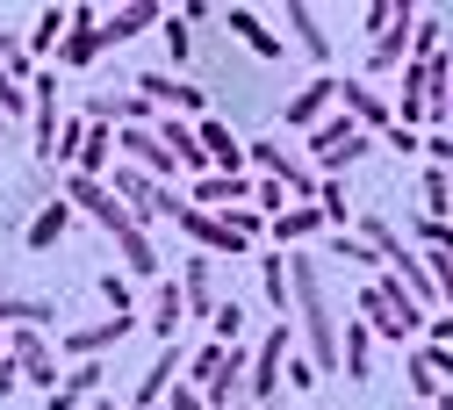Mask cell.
Here are the masks:
<instances>
[{"label":"cell","instance_id":"7a4b0ae2","mask_svg":"<svg viewBox=\"0 0 453 410\" xmlns=\"http://www.w3.org/2000/svg\"><path fill=\"white\" fill-rule=\"evenodd\" d=\"M245 345H202V353L188 360V389H202V403L209 410H231L238 396H245Z\"/></svg>","mask_w":453,"mask_h":410},{"label":"cell","instance_id":"60d3db41","mask_svg":"<svg viewBox=\"0 0 453 410\" xmlns=\"http://www.w3.org/2000/svg\"><path fill=\"white\" fill-rule=\"evenodd\" d=\"M360 22H367V36H381V29L395 22V0H367V8H360Z\"/></svg>","mask_w":453,"mask_h":410},{"label":"cell","instance_id":"7c38bea8","mask_svg":"<svg viewBox=\"0 0 453 410\" xmlns=\"http://www.w3.org/2000/svg\"><path fill=\"white\" fill-rule=\"evenodd\" d=\"M331 108H338V73H317V80H310L303 94H288V108H280V123H288V130H317Z\"/></svg>","mask_w":453,"mask_h":410},{"label":"cell","instance_id":"4316f807","mask_svg":"<svg viewBox=\"0 0 453 410\" xmlns=\"http://www.w3.org/2000/svg\"><path fill=\"white\" fill-rule=\"evenodd\" d=\"M259 288H266V303L280 324H296V296H288V252H266L259 259Z\"/></svg>","mask_w":453,"mask_h":410},{"label":"cell","instance_id":"ac0fdd59","mask_svg":"<svg viewBox=\"0 0 453 410\" xmlns=\"http://www.w3.org/2000/svg\"><path fill=\"white\" fill-rule=\"evenodd\" d=\"M288 36H296V50L310 58V66L331 73V36H324V15L310 8V0H288Z\"/></svg>","mask_w":453,"mask_h":410},{"label":"cell","instance_id":"c3c4849f","mask_svg":"<svg viewBox=\"0 0 453 410\" xmlns=\"http://www.w3.org/2000/svg\"><path fill=\"white\" fill-rule=\"evenodd\" d=\"M432 410H453V389H439V396H432Z\"/></svg>","mask_w":453,"mask_h":410},{"label":"cell","instance_id":"1f68e13d","mask_svg":"<svg viewBox=\"0 0 453 410\" xmlns=\"http://www.w3.org/2000/svg\"><path fill=\"white\" fill-rule=\"evenodd\" d=\"M317 209H324V230H346V216H353V202H346V188H338V181L317 188Z\"/></svg>","mask_w":453,"mask_h":410},{"label":"cell","instance_id":"816d5d0a","mask_svg":"<svg viewBox=\"0 0 453 410\" xmlns=\"http://www.w3.org/2000/svg\"><path fill=\"white\" fill-rule=\"evenodd\" d=\"M0 130H8V115H0Z\"/></svg>","mask_w":453,"mask_h":410},{"label":"cell","instance_id":"d6a6232c","mask_svg":"<svg viewBox=\"0 0 453 410\" xmlns=\"http://www.w3.org/2000/svg\"><path fill=\"white\" fill-rule=\"evenodd\" d=\"M158 36H165V58H173V66H180V58H188V50H195V29L180 22V8H173V15H165V22H158Z\"/></svg>","mask_w":453,"mask_h":410},{"label":"cell","instance_id":"30bf717a","mask_svg":"<svg viewBox=\"0 0 453 410\" xmlns=\"http://www.w3.org/2000/svg\"><path fill=\"white\" fill-rule=\"evenodd\" d=\"M173 223H180V238H195L209 259H216V252H231V259L245 252V238H238V230L223 223V216H209V209H195V202H180V209H173Z\"/></svg>","mask_w":453,"mask_h":410},{"label":"cell","instance_id":"f546056e","mask_svg":"<svg viewBox=\"0 0 453 410\" xmlns=\"http://www.w3.org/2000/svg\"><path fill=\"white\" fill-rule=\"evenodd\" d=\"M331 267H374V274H381L374 245H367V238H346V230H338V238H331Z\"/></svg>","mask_w":453,"mask_h":410},{"label":"cell","instance_id":"7bdbcfd3","mask_svg":"<svg viewBox=\"0 0 453 410\" xmlns=\"http://www.w3.org/2000/svg\"><path fill=\"white\" fill-rule=\"evenodd\" d=\"M158 410H209V403H202V389H188V382H173V389H165V403H158Z\"/></svg>","mask_w":453,"mask_h":410},{"label":"cell","instance_id":"f35d334b","mask_svg":"<svg viewBox=\"0 0 453 410\" xmlns=\"http://www.w3.org/2000/svg\"><path fill=\"white\" fill-rule=\"evenodd\" d=\"M418 360L432 367V382H439V389L453 382V345H418Z\"/></svg>","mask_w":453,"mask_h":410},{"label":"cell","instance_id":"ee69618b","mask_svg":"<svg viewBox=\"0 0 453 410\" xmlns=\"http://www.w3.org/2000/svg\"><path fill=\"white\" fill-rule=\"evenodd\" d=\"M425 345H453V310H439V317H425Z\"/></svg>","mask_w":453,"mask_h":410},{"label":"cell","instance_id":"cb8c5ba5","mask_svg":"<svg viewBox=\"0 0 453 410\" xmlns=\"http://www.w3.org/2000/svg\"><path fill=\"white\" fill-rule=\"evenodd\" d=\"M188 324V303H180V281H158V296H151V317H144V331L158 338V345H173V331Z\"/></svg>","mask_w":453,"mask_h":410},{"label":"cell","instance_id":"e575fe53","mask_svg":"<svg viewBox=\"0 0 453 410\" xmlns=\"http://www.w3.org/2000/svg\"><path fill=\"white\" fill-rule=\"evenodd\" d=\"M418 245L425 252H453V216H418Z\"/></svg>","mask_w":453,"mask_h":410},{"label":"cell","instance_id":"ba28073f","mask_svg":"<svg viewBox=\"0 0 453 410\" xmlns=\"http://www.w3.org/2000/svg\"><path fill=\"white\" fill-rule=\"evenodd\" d=\"M411 29H418V8H411V0H395V22L367 43V73H403L411 66Z\"/></svg>","mask_w":453,"mask_h":410},{"label":"cell","instance_id":"f6af8a7d","mask_svg":"<svg viewBox=\"0 0 453 410\" xmlns=\"http://www.w3.org/2000/svg\"><path fill=\"white\" fill-rule=\"evenodd\" d=\"M381 137H388V151H425V137H418V130H403V123H388Z\"/></svg>","mask_w":453,"mask_h":410},{"label":"cell","instance_id":"52a82bcc","mask_svg":"<svg viewBox=\"0 0 453 410\" xmlns=\"http://www.w3.org/2000/svg\"><path fill=\"white\" fill-rule=\"evenodd\" d=\"M65 15H73V29H65V43H58V66H65V73H87L94 58L108 50V43H101V8H94V0H73Z\"/></svg>","mask_w":453,"mask_h":410},{"label":"cell","instance_id":"d4e9b609","mask_svg":"<svg viewBox=\"0 0 453 410\" xmlns=\"http://www.w3.org/2000/svg\"><path fill=\"white\" fill-rule=\"evenodd\" d=\"M65 223H73V202L58 195V202H43V209L29 216V230H22V245H29V252H50V245L65 238Z\"/></svg>","mask_w":453,"mask_h":410},{"label":"cell","instance_id":"8d00e7d4","mask_svg":"<svg viewBox=\"0 0 453 410\" xmlns=\"http://www.w3.org/2000/svg\"><path fill=\"white\" fill-rule=\"evenodd\" d=\"M101 303L108 317H130V274H101Z\"/></svg>","mask_w":453,"mask_h":410},{"label":"cell","instance_id":"681fc988","mask_svg":"<svg viewBox=\"0 0 453 410\" xmlns=\"http://www.w3.org/2000/svg\"><path fill=\"white\" fill-rule=\"evenodd\" d=\"M0 360H8V338H0Z\"/></svg>","mask_w":453,"mask_h":410},{"label":"cell","instance_id":"f1b7e54d","mask_svg":"<svg viewBox=\"0 0 453 410\" xmlns=\"http://www.w3.org/2000/svg\"><path fill=\"white\" fill-rule=\"evenodd\" d=\"M418 202H425V216H453V181L439 166H425V181H418Z\"/></svg>","mask_w":453,"mask_h":410},{"label":"cell","instance_id":"6da1fadb","mask_svg":"<svg viewBox=\"0 0 453 410\" xmlns=\"http://www.w3.org/2000/svg\"><path fill=\"white\" fill-rule=\"evenodd\" d=\"M360 324H367L374 338H395V345H403V338H418V331H425V310H418L403 288H395V274L381 267V274L360 288Z\"/></svg>","mask_w":453,"mask_h":410},{"label":"cell","instance_id":"83f0119b","mask_svg":"<svg viewBox=\"0 0 453 410\" xmlns=\"http://www.w3.org/2000/svg\"><path fill=\"white\" fill-rule=\"evenodd\" d=\"M65 29H73V15H65V8H43V15L29 22V50H36V58H50V50L65 43Z\"/></svg>","mask_w":453,"mask_h":410},{"label":"cell","instance_id":"836d02e7","mask_svg":"<svg viewBox=\"0 0 453 410\" xmlns=\"http://www.w3.org/2000/svg\"><path fill=\"white\" fill-rule=\"evenodd\" d=\"M209 331H216V345H238V338H245V310H238V303H216Z\"/></svg>","mask_w":453,"mask_h":410},{"label":"cell","instance_id":"9a60e30c","mask_svg":"<svg viewBox=\"0 0 453 410\" xmlns=\"http://www.w3.org/2000/svg\"><path fill=\"white\" fill-rule=\"evenodd\" d=\"M188 202H195V209H209V216H223V209H245V202H252V173H202Z\"/></svg>","mask_w":453,"mask_h":410},{"label":"cell","instance_id":"7402d4cb","mask_svg":"<svg viewBox=\"0 0 453 410\" xmlns=\"http://www.w3.org/2000/svg\"><path fill=\"white\" fill-rule=\"evenodd\" d=\"M180 367H188V353H180V338H173V345H158V360H151V367H144V382H137V410H158Z\"/></svg>","mask_w":453,"mask_h":410},{"label":"cell","instance_id":"277c9868","mask_svg":"<svg viewBox=\"0 0 453 410\" xmlns=\"http://www.w3.org/2000/svg\"><path fill=\"white\" fill-rule=\"evenodd\" d=\"M245 159L259 166V181H280L296 202H317V188H324V173H317L303 151H280V137H259V144H245Z\"/></svg>","mask_w":453,"mask_h":410},{"label":"cell","instance_id":"7dc6e473","mask_svg":"<svg viewBox=\"0 0 453 410\" xmlns=\"http://www.w3.org/2000/svg\"><path fill=\"white\" fill-rule=\"evenodd\" d=\"M15 389H22V367H15V360H0V396H15Z\"/></svg>","mask_w":453,"mask_h":410},{"label":"cell","instance_id":"4fadbf2b","mask_svg":"<svg viewBox=\"0 0 453 410\" xmlns=\"http://www.w3.org/2000/svg\"><path fill=\"white\" fill-rule=\"evenodd\" d=\"M158 22H165V8H158V0H123V8H101V43L116 50V43H130V36L158 29Z\"/></svg>","mask_w":453,"mask_h":410},{"label":"cell","instance_id":"4dcf8cb0","mask_svg":"<svg viewBox=\"0 0 453 410\" xmlns=\"http://www.w3.org/2000/svg\"><path fill=\"white\" fill-rule=\"evenodd\" d=\"M101 382H108V375H101V360H73V375H65V382H58V389H65V396H73V403H87V396H94V389H101Z\"/></svg>","mask_w":453,"mask_h":410},{"label":"cell","instance_id":"3957f363","mask_svg":"<svg viewBox=\"0 0 453 410\" xmlns=\"http://www.w3.org/2000/svg\"><path fill=\"white\" fill-rule=\"evenodd\" d=\"M288 353H296V324H266V338L252 345V360H245V396L238 403H273L280 396V367H288Z\"/></svg>","mask_w":453,"mask_h":410},{"label":"cell","instance_id":"484cf974","mask_svg":"<svg viewBox=\"0 0 453 410\" xmlns=\"http://www.w3.org/2000/svg\"><path fill=\"white\" fill-rule=\"evenodd\" d=\"M0 324H29V331H50V324H58V310H50L43 296H15V288H0Z\"/></svg>","mask_w":453,"mask_h":410},{"label":"cell","instance_id":"44dd1931","mask_svg":"<svg viewBox=\"0 0 453 410\" xmlns=\"http://www.w3.org/2000/svg\"><path fill=\"white\" fill-rule=\"evenodd\" d=\"M338 375L346 382H367L374 375V331L353 317V324H338Z\"/></svg>","mask_w":453,"mask_h":410},{"label":"cell","instance_id":"b9f144b4","mask_svg":"<svg viewBox=\"0 0 453 410\" xmlns=\"http://www.w3.org/2000/svg\"><path fill=\"white\" fill-rule=\"evenodd\" d=\"M317 382V367L303 360V353H288V367H280V389H310Z\"/></svg>","mask_w":453,"mask_h":410},{"label":"cell","instance_id":"e0dca14e","mask_svg":"<svg viewBox=\"0 0 453 410\" xmlns=\"http://www.w3.org/2000/svg\"><path fill=\"white\" fill-rule=\"evenodd\" d=\"M180 303H188V317H202V324L216 317L223 296H216V259H209V252H195V259L180 267Z\"/></svg>","mask_w":453,"mask_h":410},{"label":"cell","instance_id":"8fae6325","mask_svg":"<svg viewBox=\"0 0 453 410\" xmlns=\"http://www.w3.org/2000/svg\"><path fill=\"white\" fill-rule=\"evenodd\" d=\"M338 115H346V123H360L367 137H381V130L395 123V108H388V94H374L367 80H338Z\"/></svg>","mask_w":453,"mask_h":410},{"label":"cell","instance_id":"9c48e42d","mask_svg":"<svg viewBox=\"0 0 453 410\" xmlns=\"http://www.w3.org/2000/svg\"><path fill=\"white\" fill-rule=\"evenodd\" d=\"M8 360H15V367H22V382H36L43 396L65 382V375H58V360H50V338H43V331H29V324H22V331H8Z\"/></svg>","mask_w":453,"mask_h":410},{"label":"cell","instance_id":"8992f818","mask_svg":"<svg viewBox=\"0 0 453 410\" xmlns=\"http://www.w3.org/2000/svg\"><path fill=\"white\" fill-rule=\"evenodd\" d=\"M310 151H317V166H324V173H346L353 159H367V151H374V137H367L360 123H346V115H324V123L310 130Z\"/></svg>","mask_w":453,"mask_h":410},{"label":"cell","instance_id":"74e56055","mask_svg":"<svg viewBox=\"0 0 453 410\" xmlns=\"http://www.w3.org/2000/svg\"><path fill=\"white\" fill-rule=\"evenodd\" d=\"M0 115H29V80H8V73H0Z\"/></svg>","mask_w":453,"mask_h":410},{"label":"cell","instance_id":"d6986e66","mask_svg":"<svg viewBox=\"0 0 453 410\" xmlns=\"http://www.w3.org/2000/svg\"><path fill=\"white\" fill-rule=\"evenodd\" d=\"M137 331V317H108V324H80V331H65V353L73 360H101L108 345H123Z\"/></svg>","mask_w":453,"mask_h":410},{"label":"cell","instance_id":"d590c367","mask_svg":"<svg viewBox=\"0 0 453 410\" xmlns=\"http://www.w3.org/2000/svg\"><path fill=\"white\" fill-rule=\"evenodd\" d=\"M80 144H87V115H73V123H58V144H50V159H80Z\"/></svg>","mask_w":453,"mask_h":410},{"label":"cell","instance_id":"f907efd6","mask_svg":"<svg viewBox=\"0 0 453 410\" xmlns=\"http://www.w3.org/2000/svg\"><path fill=\"white\" fill-rule=\"evenodd\" d=\"M94 410H116V403H94Z\"/></svg>","mask_w":453,"mask_h":410},{"label":"cell","instance_id":"2e32d148","mask_svg":"<svg viewBox=\"0 0 453 410\" xmlns=\"http://www.w3.org/2000/svg\"><path fill=\"white\" fill-rule=\"evenodd\" d=\"M317 230H324V209H317V202H288V209L266 223V238H273V252H296V245L317 238Z\"/></svg>","mask_w":453,"mask_h":410},{"label":"cell","instance_id":"ffe728a7","mask_svg":"<svg viewBox=\"0 0 453 410\" xmlns=\"http://www.w3.org/2000/svg\"><path fill=\"white\" fill-rule=\"evenodd\" d=\"M195 137H202V159H209V173H245V144L231 137V123L202 115V123H195Z\"/></svg>","mask_w":453,"mask_h":410},{"label":"cell","instance_id":"5b68a950","mask_svg":"<svg viewBox=\"0 0 453 410\" xmlns=\"http://www.w3.org/2000/svg\"><path fill=\"white\" fill-rule=\"evenodd\" d=\"M108 195H116V202H123V209H130L137 223H151V216H173V209L188 202V195H173V188H158L151 173H137V166H123V159L108 166Z\"/></svg>","mask_w":453,"mask_h":410},{"label":"cell","instance_id":"603a6c76","mask_svg":"<svg viewBox=\"0 0 453 410\" xmlns=\"http://www.w3.org/2000/svg\"><path fill=\"white\" fill-rule=\"evenodd\" d=\"M223 29H231V36H238V43L252 50V58H266V66H273L280 50H288V43H280V36H273V29H266V22L252 15V8H223Z\"/></svg>","mask_w":453,"mask_h":410},{"label":"cell","instance_id":"bcb514c9","mask_svg":"<svg viewBox=\"0 0 453 410\" xmlns=\"http://www.w3.org/2000/svg\"><path fill=\"white\" fill-rule=\"evenodd\" d=\"M411 389H418V396H439V382H432V367H425L418 353H411Z\"/></svg>","mask_w":453,"mask_h":410},{"label":"cell","instance_id":"ab89813d","mask_svg":"<svg viewBox=\"0 0 453 410\" xmlns=\"http://www.w3.org/2000/svg\"><path fill=\"white\" fill-rule=\"evenodd\" d=\"M425 159H432L446 181H453V130H432V137H425Z\"/></svg>","mask_w":453,"mask_h":410},{"label":"cell","instance_id":"5bb4252c","mask_svg":"<svg viewBox=\"0 0 453 410\" xmlns=\"http://www.w3.org/2000/svg\"><path fill=\"white\" fill-rule=\"evenodd\" d=\"M137 94L151 101V108H173V115H195L202 123V87H188V80H173V73H137Z\"/></svg>","mask_w":453,"mask_h":410}]
</instances>
